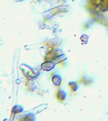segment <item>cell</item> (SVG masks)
Masks as SVG:
<instances>
[{
	"instance_id": "7a4b0ae2",
	"label": "cell",
	"mask_w": 108,
	"mask_h": 121,
	"mask_svg": "<svg viewBox=\"0 0 108 121\" xmlns=\"http://www.w3.org/2000/svg\"><path fill=\"white\" fill-rule=\"evenodd\" d=\"M52 81L55 85L58 86L60 85L61 82V78L59 75H54L52 78Z\"/></svg>"
},
{
	"instance_id": "277c9868",
	"label": "cell",
	"mask_w": 108,
	"mask_h": 121,
	"mask_svg": "<svg viewBox=\"0 0 108 121\" xmlns=\"http://www.w3.org/2000/svg\"><path fill=\"white\" fill-rule=\"evenodd\" d=\"M89 39V37L87 36V35H83L81 37V40L82 41H86L87 42V40Z\"/></svg>"
},
{
	"instance_id": "3957f363",
	"label": "cell",
	"mask_w": 108,
	"mask_h": 121,
	"mask_svg": "<svg viewBox=\"0 0 108 121\" xmlns=\"http://www.w3.org/2000/svg\"><path fill=\"white\" fill-rule=\"evenodd\" d=\"M66 58H67V57H66V56L64 54L58 56L57 57H56V59H55L56 63H58V62H62V61H63L64 60H65Z\"/></svg>"
},
{
	"instance_id": "5b68a950",
	"label": "cell",
	"mask_w": 108,
	"mask_h": 121,
	"mask_svg": "<svg viewBox=\"0 0 108 121\" xmlns=\"http://www.w3.org/2000/svg\"><path fill=\"white\" fill-rule=\"evenodd\" d=\"M15 1H22L23 0H15Z\"/></svg>"
},
{
	"instance_id": "6da1fadb",
	"label": "cell",
	"mask_w": 108,
	"mask_h": 121,
	"mask_svg": "<svg viewBox=\"0 0 108 121\" xmlns=\"http://www.w3.org/2000/svg\"><path fill=\"white\" fill-rule=\"evenodd\" d=\"M55 66V62L53 61H47V62H44L42 63L41 65V68L44 71H49L53 69V68H54Z\"/></svg>"
}]
</instances>
